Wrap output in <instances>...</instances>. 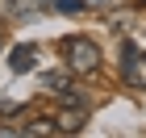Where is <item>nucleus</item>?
<instances>
[{
    "instance_id": "1",
    "label": "nucleus",
    "mask_w": 146,
    "mask_h": 138,
    "mask_svg": "<svg viewBox=\"0 0 146 138\" xmlns=\"http://www.w3.org/2000/svg\"><path fill=\"white\" fill-rule=\"evenodd\" d=\"M63 67L71 75H96L100 71V46L84 34H71L63 38Z\"/></svg>"
},
{
    "instance_id": "2",
    "label": "nucleus",
    "mask_w": 146,
    "mask_h": 138,
    "mask_svg": "<svg viewBox=\"0 0 146 138\" xmlns=\"http://www.w3.org/2000/svg\"><path fill=\"white\" fill-rule=\"evenodd\" d=\"M58 134H79V130L88 126V105L84 101H67L63 109H58Z\"/></svg>"
},
{
    "instance_id": "3",
    "label": "nucleus",
    "mask_w": 146,
    "mask_h": 138,
    "mask_svg": "<svg viewBox=\"0 0 146 138\" xmlns=\"http://www.w3.org/2000/svg\"><path fill=\"white\" fill-rule=\"evenodd\" d=\"M34 67H38V46L34 42L13 46V55H9V71H13V75H29Z\"/></svg>"
},
{
    "instance_id": "4",
    "label": "nucleus",
    "mask_w": 146,
    "mask_h": 138,
    "mask_svg": "<svg viewBox=\"0 0 146 138\" xmlns=\"http://www.w3.org/2000/svg\"><path fill=\"white\" fill-rule=\"evenodd\" d=\"M21 134H29V138H46V134H58V121H54V117H34V121H29V126H25L21 130Z\"/></svg>"
},
{
    "instance_id": "5",
    "label": "nucleus",
    "mask_w": 146,
    "mask_h": 138,
    "mask_svg": "<svg viewBox=\"0 0 146 138\" xmlns=\"http://www.w3.org/2000/svg\"><path fill=\"white\" fill-rule=\"evenodd\" d=\"M50 0H9V13L13 17H25V13H38V9H46Z\"/></svg>"
},
{
    "instance_id": "6",
    "label": "nucleus",
    "mask_w": 146,
    "mask_h": 138,
    "mask_svg": "<svg viewBox=\"0 0 146 138\" xmlns=\"http://www.w3.org/2000/svg\"><path fill=\"white\" fill-rule=\"evenodd\" d=\"M58 13H84V0H50Z\"/></svg>"
},
{
    "instance_id": "7",
    "label": "nucleus",
    "mask_w": 146,
    "mask_h": 138,
    "mask_svg": "<svg viewBox=\"0 0 146 138\" xmlns=\"http://www.w3.org/2000/svg\"><path fill=\"white\" fill-rule=\"evenodd\" d=\"M0 46H4V29H0Z\"/></svg>"
},
{
    "instance_id": "8",
    "label": "nucleus",
    "mask_w": 146,
    "mask_h": 138,
    "mask_svg": "<svg viewBox=\"0 0 146 138\" xmlns=\"http://www.w3.org/2000/svg\"><path fill=\"white\" fill-rule=\"evenodd\" d=\"M142 63H146V55H142Z\"/></svg>"
}]
</instances>
